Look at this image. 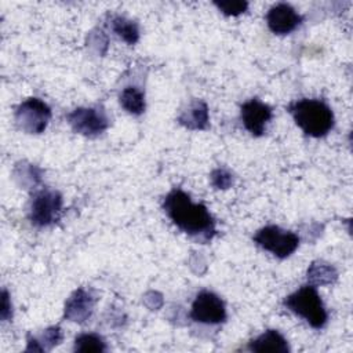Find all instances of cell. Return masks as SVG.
<instances>
[{"mask_svg": "<svg viewBox=\"0 0 353 353\" xmlns=\"http://www.w3.org/2000/svg\"><path fill=\"white\" fill-rule=\"evenodd\" d=\"M266 22L273 33L287 34L302 22V17L290 4L277 3L269 8Z\"/></svg>", "mask_w": 353, "mask_h": 353, "instance_id": "obj_9", "label": "cell"}, {"mask_svg": "<svg viewBox=\"0 0 353 353\" xmlns=\"http://www.w3.org/2000/svg\"><path fill=\"white\" fill-rule=\"evenodd\" d=\"M179 123L192 130L204 128L208 123V110L204 102L194 101L181 116Z\"/></svg>", "mask_w": 353, "mask_h": 353, "instance_id": "obj_13", "label": "cell"}, {"mask_svg": "<svg viewBox=\"0 0 353 353\" xmlns=\"http://www.w3.org/2000/svg\"><path fill=\"white\" fill-rule=\"evenodd\" d=\"M112 28L128 44L137 43L139 37V30L137 23L124 17H114L112 21Z\"/></svg>", "mask_w": 353, "mask_h": 353, "instance_id": "obj_15", "label": "cell"}, {"mask_svg": "<svg viewBox=\"0 0 353 353\" xmlns=\"http://www.w3.org/2000/svg\"><path fill=\"white\" fill-rule=\"evenodd\" d=\"M11 316V303L8 299L7 291H3V298H1V319L7 320Z\"/></svg>", "mask_w": 353, "mask_h": 353, "instance_id": "obj_20", "label": "cell"}, {"mask_svg": "<svg viewBox=\"0 0 353 353\" xmlns=\"http://www.w3.org/2000/svg\"><path fill=\"white\" fill-rule=\"evenodd\" d=\"M68 121L76 132L87 137H95L109 125L108 116L99 108H77L68 114Z\"/></svg>", "mask_w": 353, "mask_h": 353, "instance_id": "obj_8", "label": "cell"}, {"mask_svg": "<svg viewBox=\"0 0 353 353\" xmlns=\"http://www.w3.org/2000/svg\"><path fill=\"white\" fill-rule=\"evenodd\" d=\"M211 183L216 189H228L233 183V176L229 171L223 168H216L211 174Z\"/></svg>", "mask_w": 353, "mask_h": 353, "instance_id": "obj_19", "label": "cell"}, {"mask_svg": "<svg viewBox=\"0 0 353 353\" xmlns=\"http://www.w3.org/2000/svg\"><path fill=\"white\" fill-rule=\"evenodd\" d=\"M190 317L197 323L219 324L226 319V309L216 294L211 291H201L192 303Z\"/></svg>", "mask_w": 353, "mask_h": 353, "instance_id": "obj_7", "label": "cell"}, {"mask_svg": "<svg viewBox=\"0 0 353 353\" xmlns=\"http://www.w3.org/2000/svg\"><path fill=\"white\" fill-rule=\"evenodd\" d=\"M214 4L226 15H239L244 12L248 7L247 1L232 0V1H214Z\"/></svg>", "mask_w": 353, "mask_h": 353, "instance_id": "obj_18", "label": "cell"}, {"mask_svg": "<svg viewBox=\"0 0 353 353\" xmlns=\"http://www.w3.org/2000/svg\"><path fill=\"white\" fill-rule=\"evenodd\" d=\"M272 117V109L269 105L254 98L241 106V120L244 127L254 135L259 137L265 132L266 123Z\"/></svg>", "mask_w": 353, "mask_h": 353, "instance_id": "obj_10", "label": "cell"}, {"mask_svg": "<svg viewBox=\"0 0 353 353\" xmlns=\"http://www.w3.org/2000/svg\"><path fill=\"white\" fill-rule=\"evenodd\" d=\"M284 305L295 314L303 317L313 328H321L327 323L325 307L313 285L301 287L285 298Z\"/></svg>", "mask_w": 353, "mask_h": 353, "instance_id": "obj_3", "label": "cell"}, {"mask_svg": "<svg viewBox=\"0 0 353 353\" xmlns=\"http://www.w3.org/2000/svg\"><path fill=\"white\" fill-rule=\"evenodd\" d=\"M76 352H103L106 350L105 342L95 334H81L74 341Z\"/></svg>", "mask_w": 353, "mask_h": 353, "instance_id": "obj_17", "label": "cell"}, {"mask_svg": "<svg viewBox=\"0 0 353 353\" xmlns=\"http://www.w3.org/2000/svg\"><path fill=\"white\" fill-rule=\"evenodd\" d=\"M248 349L251 352H258V353H265V352L288 353L290 352L287 339L277 330L265 331L256 339L248 343Z\"/></svg>", "mask_w": 353, "mask_h": 353, "instance_id": "obj_12", "label": "cell"}, {"mask_svg": "<svg viewBox=\"0 0 353 353\" xmlns=\"http://www.w3.org/2000/svg\"><path fill=\"white\" fill-rule=\"evenodd\" d=\"M92 306H94L92 296L83 288H79L66 302L65 316L73 321L81 323L90 317L92 312Z\"/></svg>", "mask_w": 353, "mask_h": 353, "instance_id": "obj_11", "label": "cell"}, {"mask_svg": "<svg viewBox=\"0 0 353 353\" xmlns=\"http://www.w3.org/2000/svg\"><path fill=\"white\" fill-rule=\"evenodd\" d=\"M62 197L58 192L43 189L37 192L30 204V221L36 226H47L58 219Z\"/></svg>", "mask_w": 353, "mask_h": 353, "instance_id": "obj_6", "label": "cell"}, {"mask_svg": "<svg viewBox=\"0 0 353 353\" xmlns=\"http://www.w3.org/2000/svg\"><path fill=\"white\" fill-rule=\"evenodd\" d=\"M163 208L172 223L186 234L203 243L215 234V221L205 205L192 203L181 189H174L165 196Z\"/></svg>", "mask_w": 353, "mask_h": 353, "instance_id": "obj_1", "label": "cell"}, {"mask_svg": "<svg viewBox=\"0 0 353 353\" xmlns=\"http://www.w3.org/2000/svg\"><path fill=\"white\" fill-rule=\"evenodd\" d=\"M307 279H310L316 284H325L336 279V272L332 266L323 262H317L313 263L307 270Z\"/></svg>", "mask_w": 353, "mask_h": 353, "instance_id": "obj_16", "label": "cell"}, {"mask_svg": "<svg viewBox=\"0 0 353 353\" xmlns=\"http://www.w3.org/2000/svg\"><path fill=\"white\" fill-rule=\"evenodd\" d=\"M290 112L306 135L320 138L334 127V113L320 99H301L290 106Z\"/></svg>", "mask_w": 353, "mask_h": 353, "instance_id": "obj_2", "label": "cell"}, {"mask_svg": "<svg viewBox=\"0 0 353 353\" xmlns=\"http://www.w3.org/2000/svg\"><path fill=\"white\" fill-rule=\"evenodd\" d=\"M121 106L132 114H141L145 110L143 92L137 87H125L120 94Z\"/></svg>", "mask_w": 353, "mask_h": 353, "instance_id": "obj_14", "label": "cell"}, {"mask_svg": "<svg viewBox=\"0 0 353 353\" xmlns=\"http://www.w3.org/2000/svg\"><path fill=\"white\" fill-rule=\"evenodd\" d=\"M51 117L50 108L39 98L23 101L15 110V120L21 130L26 132H41Z\"/></svg>", "mask_w": 353, "mask_h": 353, "instance_id": "obj_5", "label": "cell"}, {"mask_svg": "<svg viewBox=\"0 0 353 353\" xmlns=\"http://www.w3.org/2000/svg\"><path fill=\"white\" fill-rule=\"evenodd\" d=\"M254 240L258 245L272 252L277 258L290 256L298 248L299 244V237L295 233L283 230L274 225H269L259 229L255 233Z\"/></svg>", "mask_w": 353, "mask_h": 353, "instance_id": "obj_4", "label": "cell"}]
</instances>
